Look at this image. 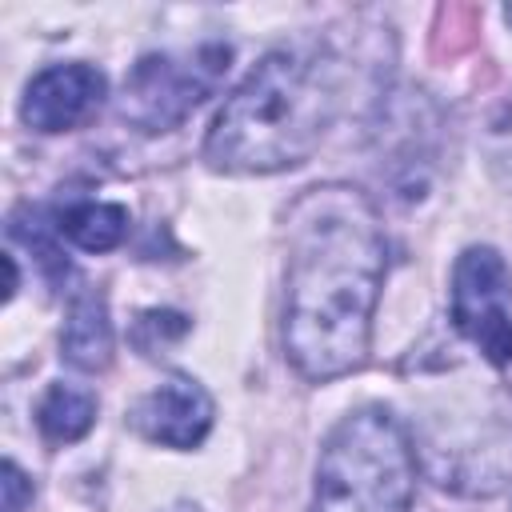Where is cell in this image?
I'll use <instances>...</instances> for the list:
<instances>
[{"label":"cell","instance_id":"obj_1","mask_svg":"<svg viewBox=\"0 0 512 512\" xmlns=\"http://www.w3.org/2000/svg\"><path fill=\"white\" fill-rule=\"evenodd\" d=\"M388 244L372 200L316 184L288 208L284 352L304 380H336L368 360Z\"/></svg>","mask_w":512,"mask_h":512},{"label":"cell","instance_id":"obj_2","mask_svg":"<svg viewBox=\"0 0 512 512\" xmlns=\"http://www.w3.org/2000/svg\"><path fill=\"white\" fill-rule=\"evenodd\" d=\"M340 108L328 48H276L216 112L204 160L220 172H280L304 164Z\"/></svg>","mask_w":512,"mask_h":512},{"label":"cell","instance_id":"obj_3","mask_svg":"<svg viewBox=\"0 0 512 512\" xmlns=\"http://www.w3.org/2000/svg\"><path fill=\"white\" fill-rule=\"evenodd\" d=\"M416 448L404 424L380 408L348 412L324 440L312 512H412Z\"/></svg>","mask_w":512,"mask_h":512},{"label":"cell","instance_id":"obj_4","mask_svg":"<svg viewBox=\"0 0 512 512\" xmlns=\"http://www.w3.org/2000/svg\"><path fill=\"white\" fill-rule=\"evenodd\" d=\"M232 64L228 44H200L196 52H152L132 64L120 92V116L140 132L176 128L204 96L216 92Z\"/></svg>","mask_w":512,"mask_h":512},{"label":"cell","instance_id":"obj_5","mask_svg":"<svg viewBox=\"0 0 512 512\" xmlns=\"http://www.w3.org/2000/svg\"><path fill=\"white\" fill-rule=\"evenodd\" d=\"M452 324L488 364H512V276L496 248L460 252L452 268Z\"/></svg>","mask_w":512,"mask_h":512},{"label":"cell","instance_id":"obj_6","mask_svg":"<svg viewBox=\"0 0 512 512\" xmlns=\"http://www.w3.org/2000/svg\"><path fill=\"white\" fill-rule=\"evenodd\" d=\"M132 428L164 448H196L212 428V396L192 376H168L160 388L136 400Z\"/></svg>","mask_w":512,"mask_h":512},{"label":"cell","instance_id":"obj_7","mask_svg":"<svg viewBox=\"0 0 512 512\" xmlns=\"http://www.w3.org/2000/svg\"><path fill=\"white\" fill-rule=\"evenodd\" d=\"M104 88V72L92 64H52L24 92V124L36 132L76 128L100 108Z\"/></svg>","mask_w":512,"mask_h":512},{"label":"cell","instance_id":"obj_8","mask_svg":"<svg viewBox=\"0 0 512 512\" xmlns=\"http://www.w3.org/2000/svg\"><path fill=\"white\" fill-rule=\"evenodd\" d=\"M60 348H64V360L84 372H96L112 360V324H108V304L100 292L84 288L72 296Z\"/></svg>","mask_w":512,"mask_h":512},{"label":"cell","instance_id":"obj_9","mask_svg":"<svg viewBox=\"0 0 512 512\" xmlns=\"http://www.w3.org/2000/svg\"><path fill=\"white\" fill-rule=\"evenodd\" d=\"M56 232L84 252H108L128 236V208L104 200H80L56 216Z\"/></svg>","mask_w":512,"mask_h":512},{"label":"cell","instance_id":"obj_10","mask_svg":"<svg viewBox=\"0 0 512 512\" xmlns=\"http://www.w3.org/2000/svg\"><path fill=\"white\" fill-rule=\"evenodd\" d=\"M96 420V396L68 388V384H52L36 408V424L44 432L48 444H72L80 440Z\"/></svg>","mask_w":512,"mask_h":512},{"label":"cell","instance_id":"obj_11","mask_svg":"<svg viewBox=\"0 0 512 512\" xmlns=\"http://www.w3.org/2000/svg\"><path fill=\"white\" fill-rule=\"evenodd\" d=\"M184 332H188V316H180V312H172V308H152V312H140L132 340H136V348H140V352H148V356H152L160 344L180 340Z\"/></svg>","mask_w":512,"mask_h":512},{"label":"cell","instance_id":"obj_12","mask_svg":"<svg viewBox=\"0 0 512 512\" xmlns=\"http://www.w3.org/2000/svg\"><path fill=\"white\" fill-rule=\"evenodd\" d=\"M488 152L500 168L512 172V100L500 108V116L488 124Z\"/></svg>","mask_w":512,"mask_h":512},{"label":"cell","instance_id":"obj_13","mask_svg":"<svg viewBox=\"0 0 512 512\" xmlns=\"http://www.w3.org/2000/svg\"><path fill=\"white\" fill-rule=\"evenodd\" d=\"M28 500H32V480L8 460L4 464V512H24Z\"/></svg>","mask_w":512,"mask_h":512},{"label":"cell","instance_id":"obj_14","mask_svg":"<svg viewBox=\"0 0 512 512\" xmlns=\"http://www.w3.org/2000/svg\"><path fill=\"white\" fill-rule=\"evenodd\" d=\"M168 512H200L196 504H176V508H168Z\"/></svg>","mask_w":512,"mask_h":512},{"label":"cell","instance_id":"obj_15","mask_svg":"<svg viewBox=\"0 0 512 512\" xmlns=\"http://www.w3.org/2000/svg\"><path fill=\"white\" fill-rule=\"evenodd\" d=\"M504 20H508V24H512V4H508V8H504Z\"/></svg>","mask_w":512,"mask_h":512}]
</instances>
